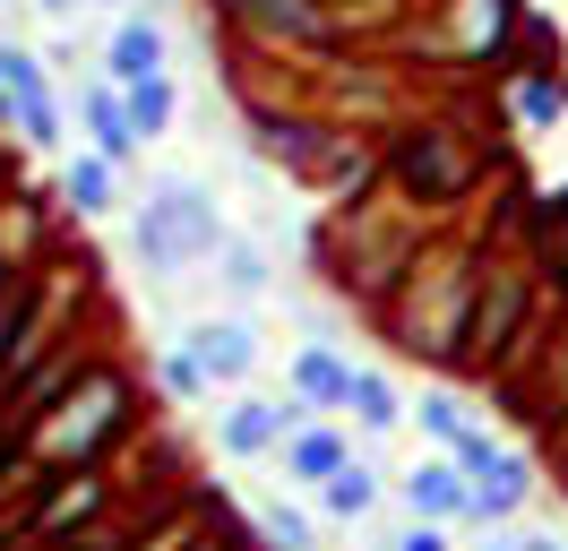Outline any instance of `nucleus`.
<instances>
[{
  "label": "nucleus",
  "instance_id": "obj_3",
  "mask_svg": "<svg viewBox=\"0 0 568 551\" xmlns=\"http://www.w3.org/2000/svg\"><path fill=\"white\" fill-rule=\"evenodd\" d=\"M121 405H130V388H121L112 371H87V379H78V397H61V405L36 422V457H52V465L87 457V448L121 422Z\"/></svg>",
  "mask_w": 568,
  "mask_h": 551
},
{
  "label": "nucleus",
  "instance_id": "obj_11",
  "mask_svg": "<svg viewBox=\"0 0 568 551\" xmlns=\"http://www.w3.org/2000/svg\"><path fill=\"white\" fill-rule=\"evenodd\" d=\"M526 319V268H491L483 276V302H474V362H499L508 337Z\"/></svg>",
  "mask_w": 568,
  "mask_h": 551
},
{
  "label": "nucleus",
  "instance_id": "obj_24",
  "mask_svg": "<svg viewBox=\"0 0 568 551\" xmlns=\"http://www.w3.org/2000/svg\"><path fill=\"white\" fill-rule=\"evenodd\" d=\"M414 413H423V431H430V440H439V448H448V457H457V448L474 440V422H465V405H457V397H448V388H430V397H423V405H414Z\"/></svg>",
  "mask_w": 568,
  "mask_h": 551
},
{
  "label": "nucleus",
  "instance_id": "obj_6",
  "mask_svg": "<svg viewBox=\"0 0 568 551\" xmlns=\"http://www.w3.org/2000/svg\"><path fill=\"white\" fill-rule=\"evenodd\" d=\"M396 172L423 190V207H448V199H465V190H474V156H465L448 130H405Z\"/></svg>",
  "mask_w": 568,
  "mask_h": 551
},
{
  "label": "nucleus",
  "instance_id": "obj_31",
  "mask_svg": "<svg viewBox=\"0 0 568 551\" xmlns=\"http://www.w3.org/2000/svg\"><path fill=\"white\" fill-rule=\"evenodd\" d=\"M95 9H121V18H130V9H146V0H95Z\"/></svg>",
  "mask_w": 568,
  "mask_h": 551
},
{
  "label": "nucleus",
  "instance_id": "obj_33",
  "mask_svg": "<svg viewBox=\"0 0 568 551\" xmlns=\"http://www.w3.org/2000/svg\"><path fill=\"white\" fill-rule=\"evenodd\" d=\"M491 551H517V543H491Z\"/></svg>",
  "mask_w": 568,
  "mask_h": 551
},
{
  "label": "nucleus",
  "instance_id": "obj_16",
  "mask_svg": "<svg viewBox=\"0 0 568 551\" xmlns=\"http://www.w3.org/2000/svg\"><path fill=\"white\" fill-rule=\"evenodd\" d=\"M345 465H354V448L336 440V431H311V422H302V431L284 440V474H293V482H311V491H320V482H336Z\"/></svg>",
  "mask_w": 568,
  "mask_h": 551
},
{
  "label": "nucleus",
  "instance_id": "obj_19",
  "mask_svg": "<svg viewBox=\"0 0 568 551\" xmlns=\"http://www.w3.org/2000/svg\"><path fill=\"white\" fill-rule=\"evenodd\" d=\"M508 112H517L526 130H560V112H568V87H560V78H542V69H526V78L508 87Z\"/></svg>",
  "mask_w": 568,
  "mask_h": 551
},
{
  "label": "nucleus",
  "instance_id": "obj_29",
  "mask_svg": "<svg viewBox=\"0 0 568 551\" xmlns=\"http://www.w3.org/2000/svg\"><path fill=\"white\" fill-rule=\"evenodd\" d=\"M0 130H18V96H9V69H0Z\"/></svg>",
  "mask_w": 568,
  "mask_h": 551
},
{
  "label": "nucleus",
  "instance_id": "obj_13",
  "mask_svg": "<svg viewBox=\"0 0 568 551\" xmlns=\"http://www.w3.org/2000/svg\"><path fill=\"white\" fill-rule=\"evenodd\" d=\"M61 207H70L78 224H95V216H112V207H121V164H104L95 147H78L70 164H61Z\"/></svg>",
  "mask_w": 568,
  "mask_h": 551
},
{
  "label": "nucleus",
  "instance_id": "obj_12",
  "mask_svg": "<svg viewBox=\"0 0 568 551\" xmlns=\"http://www.w3.org/2000/svg\"><path fill=\"white\" fill-rule=\"evenodd\" d=\"M181 344L199 353V371H207L215 388L250 379V362H258V337H250V319H199V328H190Z\"/></svg>",
  "mask_w": 568,
  "mask_h": 551
},
{
  "label": "nucleus",
  "instance_id": "obj_23",
  "mask_svg": "<svg viewBox=\"0 0 568 551\" xmlns=\"http://www.w3.org/2000/svg\"><path fill=\"white\" fill-rule=\"evenodd\" d=\"M508 27V0H457V52H491Z\"/></svg>",
  "mask_w": 568,
  "mask_h": 551
},
{
  "label": "nucleus",
  "instance_id": "obj_22",
  "mask_svg": "<svg viewBox=\"0 0 568 551\" xmlns=\"http://www.w3.org/2000/svg\"><path fill=\"white\" fill-rule=\"evenodd\" d=\"M362 422V431H396V422H405V405H396V388L379 371H354V405H345Z\"/></svg>",
  "mask_w": 568,
  "mask_h": 551
},
{
  "label": "nucleus",
  "instance_id": "obj_32",
  "mask_svg": "<svg viewBox=\"0 0 568 551\" xmlns=\"http://www.w3.org/2000/svg\"><path fill=\"white\" fill-rule=\"evenodd\" d=\"M560 397H568V353H560Z\"/></svg>",
  "mask_w": 568,
  "mask_h": 551
},
{
  "label": "nucleus",
  "instance_id": "obj_14",
  "mask_svg": "<svg viewBox=\"0 0 568 551\" xmlns=\"http://www.w3.org/2000/svg\"><path fill=\"white\" fill-rule=\"evenodd\" d=\"M474 525H499V517H517L526 509V491H534V474H526V457H508V448H491V465H474Z\"/></svg>",
  "mask_w": 568,
  "mask_h": 551
},
{
  "label": "nucleus",
  "instance_id": "obj_30",
  "mask_svg": "<svg viewBox=\"0 0 568 551\" xmlns=\"http://www.w3.org/2000/svg\"><path fill=\"white\" fill-rule=\"evenodd\" d=\"M517 551H568V543H560V534H526Z\"/></svg>",
  "mask_w": 568,
  "mask_h": 551
},
{
  "label": "nucleus",
  "instance_id": "obj_8",
  "mask_svg": "<svg viewBox=\"0 0 568 551\" xmlns=\"http://www.w3.org/2000/svg\"><path fill=\"white\" fill-rule=\"evenodd\" d=\"M396 500L414 525H474V482H465L457 457H423L414 474L396 482Z\"/></svg>",
  "mask_w": 568,
  "mask_h": 551
},
{
  "label": "nucleus",
  "instance_id": "obj_4",
  "mask_svg": "<svg viewBox=\"0 0 568 551\" xmlns=\"http://www.w3.org/2000/svg\"><path fill=\"white\" fill-rule=\"evenodd\" d=\"M0 69H9V96H18V138L36 147V156H61L70 138H61V103H52V78H43V52L36 43H0Z\"/></svg>",
  "mask_w": 568,
  "mask_h": 551
},
{
  "label": "nucleus",
  "instance_id": "obj_18",
  "mask_svg": "<svg viewBox=\"0 0 568 551\" xmlns=\"http://www.w3.org/2000/svg\"><path fill=\"white\" fill-rule=\"evenodd\" d=\"M121 96H130V121H139L146 147H155V138L181 121V87H173V69H164V78H139V87H121Z\"/></svg>",
  "mask_w": 568,
  "mask_h": 551
},
{
  "label": "nucleus",
  "instance_id": "obj_20",
  "mask_svg": "<svg viewBox=\"0 0 568 551\" xmlns=\"http://www.w3.org/2000/svg\"><path fill=\"white\" fill-rule=\"evenodd\" d=\"M320 509H327V517H345V525H362V517L379 509V474H371V465L354 457V465H345L336 482H320Z\"/></svg>",
  "mask_w": 568,
  "mask_h": 551
},
{
  "label": "nucleus",
  "instance_id": "obj_1",
  "mask_svg": "<svg viewBox=\"0 0 568 551\" xmlns=\"http://www.w3.org/2000/svg\"><path fill=\"white\" fill-rule=\"evenodd\" d=\"M224 241L233 233H224V216H215V190L181 181V172H164V181L146 190L139 224H130V250H139V268H155V276L199 268V259H215Z\"/></svg>",
  "mask_w": 568,
  "mask_h": 551
},
{
  "label": "nucleus",
  "instance_id": "obj_26",
  "mask_svg": "<svg viewBox=\"0 0 568 551\" xmlns=\"http://www.w3.org/2000/svg\"><path fill=\"white\" fill-rule=\"evenodd\" d=\"M164 388H173V397H207L215 379L199 371V353H190V344H173V353H164Z\"/></svg>",
  "mask_w": 568,
  "mask_h": 551
},
{
  "label": "nucleus",
  "instance_id": "obj_9",
  "mask_svg": "<svg viewBox=\"0 0 568 551\" xmlns=\"http://www.w3.org/2000/svg\"><path fill=\"white\" fill-rule=\"evenodd\" d=\"M78 130H87V147H95L104 164H121V172L146 156L139 121H130V96H121L112 78H87V87H78Z\"/></svg>",
  "mask_w": 568,
  "mask_h": 551
},
{
  "label": "nucleus",
  "instance_id": "obj_2",
  "mask_svg": "<svg viewBox=\"0 0 568 551\" xmlns=\"http://www.w3.org/2000/svg\"><path fill=\"white\" fill-rule=\"evenodd\" d=\"M215 9H224L258 52H336V43H345L336 0H215Z\"/></svg>",
  "mask_w": 568,
  "mask_h": 551
},
{
  "label": "nucleus",
  "instance_id": "obj_21",
  "mask_svg": "<svg viewBox=\"0 0 568 551\" xmlns=\"http://www.w3.org/2000/svg\"><path fill=\"white\" fill-rule=\"evenodd\" d=\"M258 543L267 551H320V534H311V517L293 500H258Z\"/></svg>",
  "mask_w": 568,
  "mask_h": 551
},
{
  "label": "nucleus",
  "instance_id": "obj_7",
  "mask_svg": "<svg viewBox=\"0 0 568 551\" xmlns=\"http://www.w3.org/2000/svg\"><path fill=\"white\" fill-rule=\"evenodd\" d=\"M327 147H336V130L311 121V112H250V156H258V164H284L293 181H311Z\"/></svg>",
  "mask_w": 568,
  "mask_h": 551
},
{
  "label": "nucleus",
  "instance_id": "obj_25",
  "mask_svg": "<svg viewBox=\"0 0 568 551\" xmlns=\"http://www.w3.org/2000/svg\"><path fill=\"white\" fill-rule=\"evenodd\" d=\"M95 500H104V482L78 474L70 491H52V509H43V525H70V517H95Z\"/></svg>",
  "mask_w": 568,
  "mask_h": 551
},
{
  "label": "nucleus",
  "instance_id": "obj_15",
  "mask_svg": "<svg viewBox=\"0 0 568 551\" xmlns=\"http://www.w3.org/2000/svg\"><path fill=\"white\" fill-rule=\"evenodd\" d=\"M293 397L302 405H354V362L327 353V344H302L293 353Z\"/></svg>",
  "mask_w": 568,
  "mask_h": 551
},
{
  "label": "nucleus",
  "instance_id": "obj_27",
  "mask_svg": "<svg viewBox=\"0 0 568 551\" xmlns=\"http://www.w3.org/2000/svg\"><path fill=\"white\" fill-rule=\"evenodd\" d=\"M388 551H457V543H448V525H405Z\"/></svg>",
  "mask_w": 568,
  "mask_h": 551
},
{
  "label": "nucleus",
  "instance_id": "obj_10",
  "mask_svg": "<svg viewBox=\"0 0 568 551\" xmlns=\"http://www.w3.org/2000/svg\"><path fill=\"white\" fill-rule=\"evenodd\" d=\"M311 413H320V405H302V397H284V405L242 397V405L224 413V431H215V440H224V457H267V448H284L302 422H311Z\"/></svg>",
  "mask_w": 568,
  "mask_h": 551
},
{
  "label": "nucleus",
  "instance_id": "obj_17",
  "mask_svg": "<svg viewBox=\"0 0 568 551\" xmlns=\"http://www.w3.org/2000/svg\"><path fill=\"white\" fill-rule=\"evenodd\" d=\"M215 276H224V293H233V302H258V293H267V250H258V241L250 233H233L224 241V250H215Z\"/></svg>",
  "mask_w": 568,
  "mask_h": 551
},
{
  "label": "nucleus",
  "instance_id": "obj_28",
  "mask_svg": "<svg viewBox=\"0 0 568 551\" xmlns=\"http://www.w3.org/2000/svg\"><path fill=\"white\" fill-rule=\"evenodd\" d=\"M36 9H43V18H52V27H70V18H78V9H87V0H36Z\"/></svg>",
  "mask_w": 568,
  "mask_h": 551
},
{
  "label": "nucleus",
  "instance_id": "obj_5",
  "mask_svg": "<svg viewBox=\"0 0 568 551\" xmlns=\"http://www.w3.org/2000/svg\"><path fill=\"white\" fill-rule=\"evenodd\" d=\"M173 69V27H164V0H146L130 18H112L104 34V78L112 87H139V78H164Z\"/></svg>",
  "mask_w": 568,
  "mask_h": 551
}]
</instances>
